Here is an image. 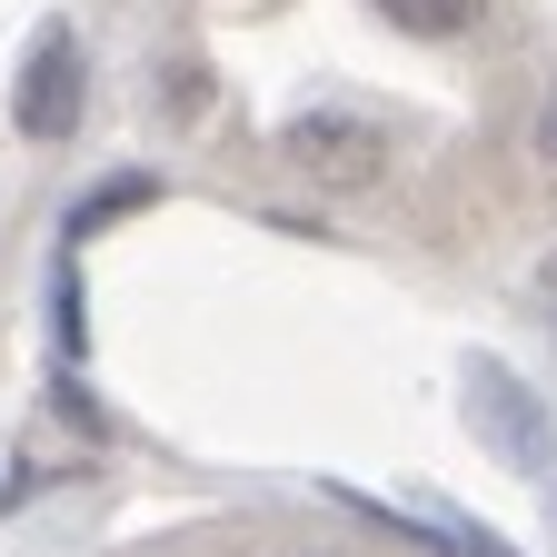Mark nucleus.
Returning <instances> with one entry per match:
<instances>
[{"label": "nucleus", "mask_w": 557, "mask_h": 557, "mask_svg": "<svg viewBox=\"0 0 557 557\" xmlns=\"http://www.w3.org/2000/svg\"><path fill=\"white\" fill-rule=\"evenodd\" d=\"M81 100H90V60H81V40H70V30H40L30 60H21V100H11V120H21L30 139H70V129H81Z\"/></svg>", "instance_id": "f257e3e1"}, {"label": "nucleus", "mask_w": 557, "mask_h": 557, "mask_svg": "<svg viewBox=\"0 0 557 557\" xmlns=\"http://www.w3.org/2000/svg\"><path fill=\"white\" fill-rule=\"evenodd\" d=\"M278 150H289L309 180H329V189H369V180L388 170V139H379L369 120H348V110H309V120H289V129H278Z\"/></svg>", "instance_id": "f03ea898"}, {"label": "nucleus", "mask_w": 557, "mask_h": 557, "mask_svg": "<svg viewBox=\"0 0 557 557\" xmlns=\"http://www.w3.org/2000/svg\"><path fill=\"white\" fill-rule=\"evenodd\" d=\"M468 408H478V429L498 438V458H508V468H547V458H557L547 418L528 408V388H518L498 359H478V369H468Z\"/></svg>", "instance_id": "7ed1b4c3"}, {"label": "nucleus", "mask_w": 557, "mask_h": 557, "mask_svg": "<svg viewBox=\"0 0 557 557\" xmlns=\"http://www.w3.org/2000/svg\"><path fill=\"white\" fill-rule=\"evenodd\" d=\"M379 11H388L398 30H418V40H448V30L478 21V0H379Z\"/></svg>", "instance_id": "20e7f679"}, {"label": "nucleus", "mask_w": 557, "mask_h": 557, "mask_svg": "<svg viewBox=\"0 0 557 557\" xmlns=\"http://www.w3.org/2000/svg\"><path fill=\"white\" fill-rule=\"evenodd\" d=\"M139 199H160V180H110V189H90V199H81V220H70V230H100L110 209H139Z\"/></svg>", "instance_id": "39448f33"}, {"label": "nucleus", "mask_w": 557, "mask_h": 557, "mask_svg": "<svg viewBox=\"0 0 557 557\" xmlns=\"http://www.w3.org/2000/svg\"><path fill=\"white\" fill-rule=\"evenodd\" d=\"M547 150H557V110H547Z\"/></svg>", "instance_id": "423d86ee"}]
</instances>
